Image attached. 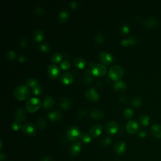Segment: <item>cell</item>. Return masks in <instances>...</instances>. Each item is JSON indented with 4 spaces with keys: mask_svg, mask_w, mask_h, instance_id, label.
Instances as JSON below:
<instances>
[{
    "mask_svg": "<svg viewBox=\"0 0 161 161\" xmlns=\"http://www.w3.org/2000/svg\"><path fill=\"white\" fill-rule=\"evenodd\" d=\"M13 95L16 99L18 101H23L29 97L30 91L26 86L19 85L14 89Z\"/></svg>",
    "mask_w": 161,
    "mask_h": 161,
    "instance_id": "obj_1",
    "label": "cell"
},
{
    "mask_svg": "<svg viewBox=\"0 0 161 161\" xmlns=\"http://www.w3.org/2000/svg\"><path fill=\"white\" fill-rule=\"evenodd\" d=\"M124 74V70L123 69L118 65H115L111 67L109 70V75L110 78L113 80H119L122 78Z\"/></svg>",
    "mask_w": 161,
    "mask_h": 161,
    "instance_id": "obj_2",
    "label": "cell"
},
{
    "mask_svg": "<svg viewBox=\"0 0 161 161\" xmlns=\"http://www.w3.org/2000/svg\"><path fill=\"white\" fill-rule=\"evenodd\" d=\"M42 106V103L39 99L33 97L28 99L26 102L25 106L26 110L30 113L36 111Z\"/></svg>",
    "mask_w": 161,
    "mask_h": 161,
    "instance_id": "obj_3",
    "label": "cell"
},
{
    "mask_svg": "<svg viewBox=\"0 0 161 161\" xmlns=\"http://www.w3.org/2000/svg\"><path fill=\"white\" fill-rule=\"evenodd\" d=\"M81 132L80 129L76 126H71L68 128L66 131V135L68 139L71 141H75L80 138Z\"/></svg>",
    "mask_w": 161,
    "mask_h": 161,
    "instance_id": "obj_4",
    "label": "cell"
},
{
    "mask_svg": "<svg viewBox=\"0 0 161 161\" xmlns=\"http://www.w3.org/2000/svg\"><path fill=\"white\" fill-rule=\"evenodd\" d=\"M92 74L96 76L104 75L107 72L105 65L103 64H96L92 68Z\"/></svg>",
    "mask_w": 161,
    "mask_h": 161,
    "instance_id": "obj_5",
    "label": "cell"
},
{
    "mask_svg": "<svg viewBox=\"0 0 161 161\" xmlns=\"http://www.w3.org/2000/svg\"><path fill=\"white\" fill-rule=\"evenodd\" d=\"M119 125L118 124L117 122L114 121H108L105 124V126H104L106 132L111 135H113L117 133L118 131L119 130Z\"/></svg>",
    "mask_w": 161,
    "mask_h": 161,
    "instance_id": "obj_6",
    "label": "cell"
},
{
    "mask_svg": "<svg viewBox=\"0 0 161 161\" xmlns=\"http://www.w3.org/2000/svg\"><path fill=\"white\" fill-rule=\"evenodd\" d=\"M99 58L100 61L103 63V64L107 65L111 64L114 59L113 55L111 53L105 51H103L99 53Z\"/></svg>",
    "mask_w": 161,
    "mask_h": 161,
    "instance_id": "obj_7",
    "label": "cell"
},
{
    "mask_svg": "<svg viewBox=\"0 0 161 161\" xmlns=\"http://www.w3.org/2000/svg\"><path fill=\"white\" fill-rule=\"evenodd\" d=\"M47 74L50 78L57 79L60 74V69L56 65H48L47 66Z\"/></svg>",
    "mask_w": 161,
    "mask_h": 161,
    "instance_id": "obj_8",
    "label": "cell"
},
{
    "mask_svg": "<svg viewBox=\"0 0 161 161\" xmlns=\"http://www.w3.org/2000/svg\"><path fill=\"white\" fill-rule=\"evenodd\" d=\"M22 130L24 133L30 136H33L36 133V129L35 125L30 122H26L23 125Z\"/></svg>",
    "mask_w": 161,
    "mask_h": 161,
    "instance_id": "obj_9",
    "label": "cell"
},
{
    "mask_svg": "<svg viewBox=\"0 0 161 161\" xmlns=\"http://www.w3.org/2000/svg\"><path fill=\"white\" fill-rule=\"evenodd\" d=\"M86 97L91 101H97L99 99L98 92L92 87L88 89L85 94Z\"/></svg>",
    "mask_w": 161,
    "mask_h": 161,
    "instance_id": "obj_10",
    "label": "cell"
},
{
    "mask_svg": "<svg viewBox=\"0 0 161 161\" xmlns=\"http://www.w3.org/2000/svg\"><path fill=\"white\" fill-rule=\"evenodd\" d=\"M126 130L130 134L136 133L139 130V125L135 120H130L126 123Z\"/></svg>",
    "mask_w": 161,
    "mask_h": 161,
    "instance_id": "obj_11",
    "label": "cell"
},
{
    "mask_svg": "<svg viewBox=\"0 0 161 161\" xmlns=\"http://www.w3.org/2000/svg\"><path fill=\"white\" fill-rule=\"evenodd\" d=\"M101 133L102 126L99 124H94L89 129V134L92 138H97Z\"/></svg>",
    "mask_w": 161,
    "mask_h": 161,
    "instance_id": "obj_12",
    "label": "cell"
},
{
    "mask_svg": "<svg viewBox=\"0 0 161 161\" xmlns=\"http://www.w3.org/2000/svg\"><path fill=\"white\" fill-rule=\"evenodd\" d=\"M114 149L115 152L118 155H121V154L124 153L126 151V146L125 142L123 140L118 141L114 145Z\"/></svg>",
    "mask_w": 161,
    "mask_h": 161,
    "instance_id": "obj_13",
    "label": "cell"
},
{
    "mask_svg": "<svg viewBox=\"0 0 161 161\" xmlns=\"http://www.w3.org/2000/svg\"><path fill=\"white\" fill-rule=\"evenodd\" d=\"M26 113L25 109L23 108H19L16 111L14 117L16 121L21 123L25 120V119L26 118Z\"/></svg>",
    "mask_w": 161,
    "mask_h": 161,
    "instance_id": "obj_14",
    "label": "cell"
},
{
    "mask_svg": "<svg viewBox=\"0 0 161 161\" xmlns=\"http://www.w3.org/2000/svg\"><path fill=\"white\" fill-rule=\"evenodd\" d=\"M80 150H81L80 142H77L71 145L69 149V153L72 156H76L80 153Z\"/></svg>",
    "mask_w": 161,
    "mask_h": 161,
    "instance_id": "obj_15",
    "label": "cell"
},
{
    "mask_svg": "<svg viewBox=\"0 0 161 161\" xmlns=\"http://www.w3.org/2000/svg\"><path fill=\"white\" fill-rule=\"evenodd\" d=\"M74 80L73 75L69 72H64L60 77V81L65 85L71 84Z\"/></svg>",
    "mask_w": 161,
    "mask_h": 161,
    "instance_id": "obj_16",
    "label": "cell"
},
{
    "mask_svg": "<svg viewBox=\"0 0 161 161\" xmlns=\"http://www.w3.org/2000/svg\"><path fill=\"white\" fill-rule=\"evenodd\" d=\"M151 134L157 138H161V125L155 124L151 127Z\"/></svg>",
    "mask_w": 161,
    "mask_h": 161,
    "instance_id": "obj_17",
    "label": "cell"
},
{
    "mask_svg": "<svg viewBox=\"0 0 161 161\" xmlns=\"http://www.w3.org/2000/svg\"><path fill=\"white\" fill-rule=\"evenodd\" d=\"M91 116L96 119H99L104 117V112L97 108H92L90 111Z\"/></svg>",
    "mask_w": 161,
    "mask_h": 161,
    "instance_id": "obj_18",
    "label": "cell"
},
{
    "mask_svg": "<svg viewBox=\"0 0 161 161\" xmlns=\"http://www.w3.org/2000/svg\"><path fill=\"white\" fill-rule=\"evenodd\" d=\"M47 116L48 119L52 121H56L61 118L62 113L58 110H53L52 111H50L48 113Z\"/></svg>",
    "mask_w": 161,
    "mask_h": 161,
    "instance_id": "obj_19",
    "label": "cell"
},
{
    "mask_svg": "<svg viewBox=\"0 0 161 161\" xmlns=\"http://www.w3.org/2000/svg\"><path fill=\"white\" fill-rule=\"evenodd\" d=\"M69 18V13L65 11L62 10L59 12L57 16V21L60 23H64L66 22Z\"/></svg>",
    "mask_w": 161,
    "mask_h": 161,
    "instance_id": "obj_20",
    "label": "cell"
},
{
    "mask_svg": "<svg viewBox=\"0 0 161 161\" xmlns=\"http://www.w3.org/2000/svg\"><path fill=\"white\" fill-rule=\"evenodd\" d=\"M54 104H55L54 99L52 97L50 96H47L44 98L42 106L44 108L48 109V108H50L53 107Z\"/></svg>",
    "mask_w": 161,
    "mask_h": 161,
    "instance_id": "obj_21",
    "label": "cell"
},
{
    "mask_svg": "<svg viewBox=\"0 0 161 161\" xmlns=\"http://www.w3.org/2000/svg\"><path fill=\"white\" fill-rule=\"evenodd\" d=\"M136 43H137V39L134 36H130L127 38L123 39L120 42L121 45L123 47H126V46H128V45H134Z\"/></svg>",
    "mask_w": 161,
    "mask_h": 161,
    "instance_id": "obj_22",
    "label": "cell"
},
{
    "mask_svg": "<svg viewBox=\"0 0 161 161\" xmlns=\"http://www.w3.org/2000/svg\"><path fill=\"white\" fill-rule=\"evenodd\" d=\"M33 36L34 40L36 42H41L43 39L44 36V31L42 29H36L33 31Z\"/></svg>",
    "mask_w": 161,
    "mask_h": 161,
    "instance_id": "obj_23",
    "label": "cell"
},
{
    "mask_svg": "<svg viewBox=\"0 0 161 161\" xmlns=\"http://www.w3.org/2000/svg\"><path fill=\"white\" fill-rule=\"evenodd\" d=\"M71 105L70 100L66 97H62L60 101V106L63 109H69L71 107Z\"/></svg>",
    "mask_w": 161,
    "mask_h": 161,
    "instance_id": "obj_24",
    "label": "cell"
},
{
    "mask_svg": "<svg viewBox=\"0 0 161 161\" xmlns=\"http://www.w3.org/2000/svg\"><path fill=\"white\" fill-rule=\"evenodd\" d=\"M73 64L75 67L79 69H82L86 65V60L82 57H77L74 59Z\"/></svg>",
    "mask_w": 161,
    "mask_h": 161,
    "instance_id": "obj_25",
    "label": "cell"
},
{
    "mask_svg": "<svg viewBox=\"0 0 161 161\" xmlns=\"http://www.w3.org/2000/svg\"><path fill=\"white\" fill-rule=\"evenodd\" d=\"M113 88L114 90L118 91L121 90H125L126 88V84L124 81L117 80L115 81L113 84Z\"/></svg>",
    "mask_w": 161,
    "mask_h": 161,
    "instance_id": "obj_26",
    "label": "cell"
},
{
    "mask_svg": "<svg viewBox=\"0 0 161 161\" xmlns=\"http://www.w3.org/2000/svg\"><path fill=\"white\" fill-rule=\"evenodd\" d=\"M157 23V21L154 18H148L144 21V25L146 27L150 28L154 26Z\"/></svg>",
    "mask_w": 161,
    "mask_h": 161,
    "instance_id": "obj_27",
    "label": "cell"
},
{
    "mask_svg": "<svg viewBox=\"0 0 161 161\" xmlns=\"http://www.w3.org/2000/svg\"><path fill=\"white\" fill-rule=\"evenodd\" d=\"M140 123L143 126H147L150 122V117L147 114H142L139 118Z\"/></svg>",
    "mask_w": 161,
    "mask_h": 161,
    "instance_id": "obj_28",
    "label": "cell"
},
{
    "mask_svg": "<svg viewBox=\"0 0 161 161\" xmlns=\"http://www.w3.org/2000/svg\"><path fill=\"white\" fill-rule=\"evenodd\" d=\"M38 80L36 79L35 78H29L26 80V84L27 87H31V89L32 87H33L34 86H36L37 84H38Z\"/></svg>",
    "mask_w": 161,
    "mask_h": 161,
    "instance_id": "obj_29",
    "label": "cell"
},
{
    "mask_svg": "<svg viewBox=\"0 0 161 161\" xmlns=\"http://www.w3.org/2000/svg\"><path fill=\"white\" fill-rule=\"evenodd\" d=\"M31 91L33 93V94L36 96L40 95L43 93V88L42 87L38 84L36 86H34L33 87L31 88Z\"/></svg>",
    "mask_w": 161,
    "mask_h": 161,
    "instance_id": "obj_30",
    "label": "cell"
},
{
    "mask_svg": "<svg viewBox=\"0 0 161 161\" xmlns=\"http://www.w3.org/2000/svg\"><path fill=\"white\" fill-rule=\"evenodd\" d=\"M62 56L61 53H60L59 52H55L52 55L51 57V61L53 63H58L60 62V60H62Z\"/></svg>",
    "mask_w": 161,
    "mask_h": 161,
    "instance_id": "obj_31",
    "label": "cell"
},
{
    "mask_svg": "<svg viewBox=\"0 0 161 161\" xmlns=\"http://www.w3.org/2000/svg\"><path fill=\"white\" fill-rule=\"evenodd\" d=\"M80 139L83 143H89L91 141V136L90 135V134H88L86 133H83L81 134Z\"/></svg>",
    "mask_w": 161,
    "mask_h": 161,
    "instance_id": "obj_32",
    "label": "cell"
},
{
    "mask_svg": "<svg viewBox=\"0 0 161 161\" xmlns=\"http://www.w3.org/2000/svg\"><path fill=\"white\" fill-rule=\"evenodd\" d=\"M131 105L135 108H138L142 105V99L139 97H135L131 100Z\"/></svg>",
    "mask_w": 161,
    "mask_h": 161,
    "instance_id": "obj_33",
    "label": "cell"
},
{
    "mask_svg": "<svg viewBox=\"0 0 161 161\" xmlns=\"http://www.w3.org/2000/svg\"><path fill=\"white\" fill-rule=\"evenodd\" d=\"M39 50L43 52V53H47L50 51V45L48 44L47 43H42L39 45Z\"/></svg>",
    "mask_w": 161,
    "mask_h": 161,
    "instance_id": "obj_34",
    "label": "cell"
},
{
    "mask_svg": "<svg viewBox=\"0 0 161 161\" xmlns=\"http://www.w3.org/2000/svg\"><path fill=\"white\" fill-rule=\"evenodd\" d=\"M94 40L98 44L102 43L103 42V41H104V36H103V35L102 34L101 32L98 31V32H97L95 34Z\"/></svg>",
    "mask_w": 161,
    "mask_h": 161,
    "instance_id": "obj_35",
    "label": "cell"
},
{
    "mask_svg": "<svg viewBox=\"0 0 161 161\" xmlns=\"http://www.w3.org/2000/svg\"><path fill=\"white\" fill-rule=\"evenodd\" d=\"M37 125L38 126V127L41 129H44L46 127V120L43 117H39L37 119Z\"/></svg>",
    "mask_w": 161,
    "mask_h": 161,
    "instance_id": "obj_36",
    "label": "cell"
},
{
    "mask_svg": "<svg viewBox=\"0 0 161 161\" xmlns=\"http://www.w3.org/2000/svg\"><path fill=\"white\" fill-rule=\"evenodd\" d=\"M16 56V52L13 50H8L6 53H5V57L8 60H13Z\"/></svg>",
    "mask_w": 161,
    "mask_h": 161,
    "instance_id": "obj_37",
    "label": "cell"
},
{
    "mask_svg": "<svg viewBox=\"0 0 161 161\" xmlns=\"http://www.w3.org/2000/svg\"><path fill=\"white\" fill-rule=\"evenodd\" d=\"M60 67L64 70H67L70 67V62L69 60H64L60 63Z\"/></svg>",
    "mask_w": 161,
    "mask_h": 161,
    "instance_id": "obj_38",
    "label": "cell"
},
{
    "mask_svg": "<svg viewBox=\"0 0 161 161\" xmlns=\"http://www.w3.org/2000/svg\"><path fill=\"white\" fill-rule=\"evenodd\" d=\"M133 114V110L130 108H126L123 111V115L126 118H131Z\"/></svg>",
    "mask_w": 161,
    "mask_h": 161,
    "instance_id": "obj_39",
    "label": "cell"
},
{
    "mask_svg": "<svg viewBox=\"0 0 161 161\" xmlns=\"http://www.w3.org/2000/svg\"><path fill=\"white\" fill-rule=\"evenodd\" d=\"M12 128L14 130V131H18L21 127V123L19 122V121H14L12 123Z\"/></svg>",
    "mask_w": 161,
    "mask_h": 161,
    "instance_id": "obj_40",
    "label": "cell"
},
{
    "mask_svg": "<svg viewBox=\"0 0 161 161\" xmlns=\"http://www.w3.org/2000/svg\"><path fill=\"white\" fill-rule=\"evenodd\" d=\"M111 143V140L109 137H104L101 141V144L103 146H108Z\"/></svg>",
    "mask_w": 161,
    "mask_h": 161,
    "instance_id": "obj_41",
    "label": "cell"
},
{
    "mask_svg": "<svg viewBox=\"0 0 161 161\" xmlns=\"http://www.w3.org/2000/svg\"><path fill=\"white\" fill-rule=\"evenodd\" d=\"M28 44V41L27 38L21 37L19 40V45L23 47H26Z\"/></svg>",
    "mask_w": 161,
    "mask_h": 161,
    "instance_id": "obj_42",
    "label": "cell"
},
{
    "mask_svg": "<svg viewBox=\"0 0 161 161\" xmlns=\"http://www.w3.org/2000/svg\"><path fill=\"white\" fill-rule=\"evenodd\" d=\"M129 30H130V28L129 26L126 25V24H124L121 26V29H120V31H121V33L122 34H126L129 32Z\"/></svg>",
    "mask_w": 161,
    "mask_h": 161,
    "instance_id": "obj_43",
    "label": "cell"
},
{
    "mask_svg": "<svg viewBox=\"0 0 161 161\" xmlns=\"http://www.w3.org/2000/svg\"><path fill=\"white\" fill-rule=\"evenodd\" d=\"M35 13L38 15V16H42V15H43L45 13L44 9H43L41 7H38L36 8L35 9Z\"/></svg>",
    "mask_w": 161,
    "mask_h": 161,
    "instance_id": "obj_44",
    "label": "cell"
},
{
    "mask_svg": "<svg viewBox=\"0 0 161 161\" xmlns=\"http://www.w3.org/2000/svg\"><path fill=\"white\" fill-rule=\"evenodd\" d=\"M83 80L84 82L87 84H89L92 82V78L89 75H86L83 77Z\"/></svg>",
    "mask_w": 161,
    "mask_h": 161,
    "instance_id": "obj_45",
    "label": "cell"
},
{
    "mask_svg": "<svg viewBox=\"0 0 161 161\" xmlns=\"http://www.w3.org/2000/svg\"><path fill=\"white\" fill-rule=\"evenodd\" d=\"M18 60L20 62H24L26 60V57L24 55H20L18 57Z\"/></svg>",
    "mask_w": 161,
    "mask_h": 161,
    "instance_id": "obj_46",
    "label": "cell"
},
{
    "mask_svg": "<svg viewBox=\"0 0 161 161\" xmlns=\"http://www.w3.org/2000/svg\"><path fill=\"white\" fill-rule=\"evenodd\" d=\"M78 3L76 1H70V6L74 9H75L78 7Z\"/></svg>",
    "mask_w": 161,
    "mask_h": 161,
    "instance_id": "obj_47",
    "label": "cell"
},
{
    "mask_svg": "<svg viewBox=\"0 0 161 161\" xmlns=\"http://www.w3.org/2000/svg\"><path fill=\"white\" fill-rule=\"evenodd\" d=\"M86 113V110H85V109H80L79 111V112H78V114H77V116H78V117H82V116H84V115H85V114Z\"/></svg>",
    "mask_w": 161,
    "mask_h": 161,
    "instance_id": "obj_48",
    "label": "cell"
},
{
    "mask_svg": "<svg viewBox=\"0 0 161 161\" xmlns=\"http://www.w3.org/2000/svg\"><path fill=\"white\" fill-rule=\"evenodd\" d=\"M39 161H53L52 160V158H50L49 157H47V156H45V157H42Z\"/></svg>",
    "mask_w": 161,
    "mask_h": 161,
    "instance_id": "obj_49",
    "label": "cell"
},
{
    "mask_svg": "<svg viewBox=\"0 0 161 161\" xmlns=\"http://www.w3.org/2000/svg\"><path fill=\"white\" fill-rule=\"evenodd\" d=\"M119 99H120V101L122 103H126V99L125 96H122L121 97H120Z\"/></svg>",
    "mask_w": 161,
    "mask_h": 161,
    "instance_id": "obj_50",
    "label": "cell"
},
{
    "mask_svg": "<svg viewBox=\"0 0 161 161\" xmlns=\"http://www.w3.org/2000/svg\"><path fill=\"white\" fill-rule=\"evenodd\" d=\"M6 155L4 153H1V155H0V158H1V160L3 161V160L6 159Z\"/></svg>",
    "mask_w": 161,
    "mask_h": 161,
    "instance_id": "obj_51",
    "label": "cell"
},
{
    "mask_svg": "<svg viewBox=\"0 0 161 161\" xmlns=\"http://www.w3.org/2000/svg\"><path fill=\"white\" fill-rule=\"evenodd\" d=\"M145 135H146V133H145V132L143 131H140V132L139 133V136H140V137H145Z\"/></svg>",
    "mask_w": 161,
    "mask_h": 161,
    "instance_id": "obj_52",
    "label": "cell"
},
{
    "mask_svg": "<svg viewBox=\"0 0 161 161\" xmlns=\"http://www.w3.org/2000/svg\"><path fill=\"white\" fill-rule=\"evenodd\" d=\"M0 143H1V147H0V149L2 148V147H3V143H2V140H0Z\"/></svg>",
    "mask_w": 161,
    "mask_h": 161,
    "instance_id": "obj_53",
    "label": "cell"
}]
</instances>
